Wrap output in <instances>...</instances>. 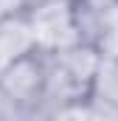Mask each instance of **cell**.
<instances>
[{
    "instance_id": "cell-1",
    "label": "cell",
    "mask_w": 118,
    "mask_h": 121,
    "mask_svg": "<svg viewBox=\"0 0 118 121\" xmlns=\"http://www.w3.org/2000/svg\"><path fill=\"white\" fill-rule=\"evenodd\" d=\"M42 56H45V93L39 116L59 118L65 107L84 101L90 96L101 54L90 42H76L62 51H42Z\"/></svg>"
},
{
    "instance_id": "cell-2",
    "label": "cell",
    "mask_w": 118,
    "mask_h": 121,
    "mask_svg": "<svg viewBox=\"0 0 118 121\" xmlns=\"http://www.w3.org/2000/svg\"><path fill=\"white\" fill-rule=\"evenodd\" d=\"M0 90L8 99L14 118H37L45 93V56L31 51L0 70Z\"/></svg>"
},
{
    "instance_id": "cell-3",
    "label": "cell",
    "mask_w": 118,
    "mask_h": 121,
    "mask_svg": "<svg viewBox=\"0 0 118 121\" xmlns=\"http://www.w3.org/2000/svg\"><path fill=\"white\" fill-rule=\"evenodd\" d=\"M25 14L39 51H62L82 42L73 0H34Z\"/></svg>"
},
{
    "instance_id": "cell-4",
    "label": "cell",
    "mask_w": 118,
    "mask_h": 121,
    "mask_svg": "<svg viewBox=\"0 0 118 121\" xmlns=\"http://www.w3.org/2000/svg\"><path fill=\"white\" fill-rule=\"evenodd\" d=\"M37 48L34 39V28L28 23L25 11H8L0 14V70L8 68L11 62H17L20 56H25Z\"/></svg>"
},
{
    "instance_id": "cell-5",
    "label": "cell",
    "mask_w": 118,
    "mask_h": 121,
    "mask_svg": "<svg viewBox=\"0 0 118 121\" xmlns=\"http://www.w3.org/2000/svg\"><path fill=\"white\" fill-rule=\"evenodd\" d=\"M87 99L96 118H118V59L101 56Z\"/></svg>"
},
{
    "instance_id": "cell-6",
    "label": "cell",
    "mask_w": 118,
    "mask_h": 121,
    "mask_svg": "<svg viewBox=\"0 0 118 121\" xmlns=\"http://www.w3.org/2000/svg\"><path fill=\"white\" fill-rule=\"evenodd\" d=\"M96 48H98L101 56H113V59H118V17L104 28V34H101L98 42H96Z\"/></svg>"
}]
</instances>
